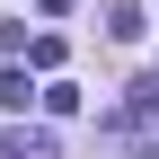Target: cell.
Listing matches in <instances>:
<instances>
[{"label": "cell", "instance_id": "1", "mask_svg": "<svg viewBox=\"0 0 159 159\" xmlns=\"http://www.w3.org/2000/svg\"><path fill=\"white\" fill-rule=\"evenodd\" d=\"M9 53H27L35 71H62V35H27V27H9Z\"/></svg>", "mask_w": 159, "mask_h": 159}, {"label": "cell", "instance_id": "2", "mask_svg": "<svg viewBox=\"0 0 159 159\" xmlns=\"http://www.w3.org/2000/svg\"><path fill=\"white\" fill-rule=\"evenodd\" d=\"M150 115H159V80H133L124 89V124H150Z\"/></svg>", "mask_w": 159, "mask_h": 159}, {"label": "cell", "instance_id": "3", "mask_svg": "<svg viewBox=\"0 0 159 159\" xmlns=\"http://www.w3.org/2000/svg\"><path fill=\"white\" fill-rule=\"evenodd\" d=\"M106 35H115V44H133V35H142V9H133V0H115V9H106Z\"/></svg>", "mask_w": 159, "mask_h": 159}, {"label": "cell", "instance_id": "4", "mask_svg": "<svg viewBox=\"0 0 159 159\" xmlns=\"http://www.w3.org/2000/svg\"><path fill=\"white\" fill-rule=\"evenodd\" d=\"M0 106H9V115H27V106H35V89H27V71H0Z\"/></svg>", "mask_w": 159, "mask_h": 159}, {"label": "cell", "instance_id": "5", "mask_svg": "<svg viewBox=\"0 0 159 159\" xmlns=\"http://www.w3.org/2000/svg\"><path fill=\"white\" fill-rule=\"evenodd\" d=\"M62 142H53V133H9V159H53Z\"/></svg>", "mask_w": 159, "mask_h": 159}]
</instances>
